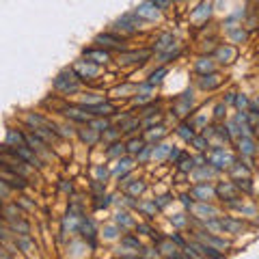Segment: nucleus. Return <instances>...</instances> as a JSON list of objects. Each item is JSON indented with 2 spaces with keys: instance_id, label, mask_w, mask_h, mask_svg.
Listing matches in <instances>:
<instances>
[{
  "instance_id": "1",
  "label": "nucleus",
  "mask_w": 259,
  "mask_h": 259,
  "mask_svg": "<svg viewBox=\"0 0 259 259\" xmlns=\"http://www.w3.org/2000/svg\"><path fill=\"white\" fill-rule=\"evenodd\" d=\"M15 156L18 158H22V160H26L28 162V166H41V162H39V158L37 156H32L30 153V147H22V149H15Z\"/></svg>"
},
{
  "instance_id": "3",
  "label": "nucleus",
  "mask_w": 259,
  "mask_h": 259,
  "mask_svg": "<svg viewBox=\"0 0 259 259\" xmlns=\"http://www.w3.org/2000/svg\"><path fill=\"white\" fill-rule=\"evenodd\" d=\"M151 3H153V5H158L160 9H168V7H171V3H173V0H151Z\"/></svg>"
},
{
  "instance_id": "2",
  "label": "nucleus",
  "mask_w": 259,
  "mask_h": 259,
  "mask_svg": "<svg viewBox=\"0 0 259 259\" xmlns=\"http://www.w3.org/2000/svg\"><path fill=\"white\" fill-rule=\"evenodd\" d=\"M110 110H112L110 104H102V106H95V108H91V112H95V115H108Z\"/></svg>"
}]
</instances>
